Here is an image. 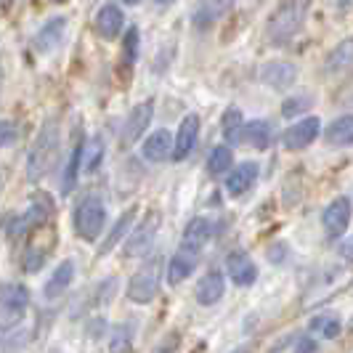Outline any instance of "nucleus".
Returning a JSON list of instances; mask_svg holds the SVG:
<instances>
[{"mask_svg": "<svg viewBox=\"0 0 353 353\" xmlns=\"http://www.w3.org/2000/svg\"><path fill=\"white\" fill-rule=\"evenodd\" d=\"M226 292V279L221 271H208L196 284V303L199 305H215Z\"/></svg>", "mask_w": 353, "mask_h": 353, "instance_id": "nucleus-20", "label": "nucleus"}, {"mask_svg": "<svg viewBox=\"0 0 353 353\" xmlns=\"http://www.w3.org/2000/svg\"><path fill=\"white\" fill-rule=\"evenodd\" d=\"M261 83L274 90L292 88L298 83V67L290 61H268L261 67Z\"/></svg>", "mask_w": 353, "mask_h": 353, "instance_id": "nucleus-10", "label": "nucleus"}, {"mask_svg": "<svg viewBox=\"0 0 353 353\" xmlns=\"http://www.w3.org/2000/svg\"><path fill=\"white\" fill-rule=\"evenodd\" d=\"M19 139V125L14 120H0V149L14 146Z\"/></svg>", "mask_w": 353, "mask_h": 353, "instance_id": "nucleus-35", "label": "nucleus"}, {"mask_svg": "<svg viewBox=\"0 0 353 353\" xmlns=\"http://www.w3.org/2000/svg\"><path fill=\"white\" fill-rule=\"evenodd\" d=\"M311 332H319L327 340H335L340 335V321L335 316H314L311 319Z\"/></svg>", "mask_w": 353, "mask_h": 353, "instance_id": "nucleus-33", "label": "nucleus"}, {"mask_svg": "<svg viewBox=\"0 0 353 353\" xmlns=\"http://www.w3.org/2000/svg\"><path fill=\"white\" fill-rule=\"evenodd\" d=\"M292 353H319V343L314 340V337L303 335L295 340V348H292Z\"/></svg>", "mask_w": 353, "mask_h": 353, "instance_id": "nucleus-37", "label": "nucleus"}, {"mask_svg": "<svg viewBox=\"0 0 353 353\" xmlns=\"http://www.w3.org/2000/svg\"><path fill=\"white\" fill-rule=\"evenodd\" d=\"M48 255H51V248L40 250L37 245H30L27 252H24V271H27V274H37V271L46 265Z\"/></svg>", "mask_w": 353, "mask_h": 353, "instance_id": "nucleus-32", "label": "nucleus"}, {"mask_svg": "<svg viewBox=\"0 0 353 353\" xmlns=\"http://www.w3.org/2000/svg\"><path fill=\"white\" fill-rule=\"evenodd\" d=\"M59 143H61V130H59V123L48 117L46 123L40 125V133L32 141V149L27 154V181L30 183H37L51 173V168L56 165V157H59Z\"/></svg>", "mask_w": 353, "mask_h": 353, "instance_id": "nucleus-1", "label": "nucleus"}, {"mask_svg": "<svg viewBox=\"0 0 353 353\" xmlns=\"http://www.w3.org/2000/svg\"><path fill=\"white\" fill-rule=\"evenodd\" d=\"M226 274L236 287H250L258 279V265L252 263L248 252L236 250V252H229V258H226Z\"/></svg>", "mask_w": 353, "mask_h": 353, "instance_id": "nucleus-13", "label": "nucleus"}, {"mask_svg": "<svg viewBox=\"0 0 353 353\" xmlns=\"http://www.w3.org/2000/svg\"><path fill=\"white\" fill-rule=\"evenodd\" d=\"M0 305L6 314L21 316L24 308L30 305V290L17 282H0Z\"/></svg>", "mask_w": 353, "mask_h": 353, "instance_id": "nucleus-17", "label": "nucleus"}, {"mask_svg": "<svg viewBox=\"0 0 353 353\" xmlns=\"http://www.w3.org/2000/svg\"><path fill=\"white\" fill-rule=\"evenodd\" d=\"M3 332H6V330H0V337H3Z\"/></svg>", "mask_w": 353, "mask_h": 353, "instance_id": "nucleus-42", "label": "nucleus"}, {"mask_svg": "<svg viewBox=\"0 0 353 353\" xmlns=\"http://www.w3.org/2000/svg\"><path fill=\"white\" fill-rule=\"evenodd\" d=\"M351 61H353V43L351 40H343L337 48L330 51L327 61H324V67H327L330 74H340V72L351 70Z\"/></svg>", "mask_w": 353, "mask_h": 353, "instance_id": "nucleus-26", "label": "nucleus"}, {"mask_svg": "<svg viewBox=\"0 0 353 353\" xmlns=\"http://www.w3.org/2000/svg\"><path fill=\"white\" fill-rule=\"evenodd\" d=\"M152 117H154V101H152V99L133 106L130 114H128V120H125L120 141H123L125 146H130V143L139 141L143 133H146V128L152 125Z\"/></svg>", "mask_w": 353, "mask_h": 353, "instance_id": "nucleus-8", "label": "nucleus"}, {"mask_svg": "<svg viewBox=\"0 0 353 353\" xmlns=\"http://www.w3.org/2000/svg\"><path fill=\"white\" fill-rule=\"evenodd\" d=\"M130 348H133V324H117L112 330L109 353H130Z\"/></svg>", "mask_w": 353, "mask_h": 353, "instance_id": "nucleus-30", "label": "nucleus"}, {"mask_svg": "<svg viewBox=\"0 0 353 353\" xmlns=\"http://www.w3.org/2000/svg\"><path fill=\"white\" fill-rule=\"evenodd\" d=\"M125 61L128 64H133L136 61V56H139V30L136 27H130L128 32H125Z\"/></svg>", "mask_w": 353, "mask_h": 353, "instance_id": "nucleus-36", "label": "nucleus"}, {"mask_svg": "<svg viewBox=\"0 0 353 353\" xmlns=\"http://www.w3.org/2000/svg\"><path fill=\"white\" fill-rule=\"evenodd\" d=\"M53 215V202L48 194H40L32 199V205H30V210L24 212V215H19L14 218V223H8L6 229H8V236L11 239H21V236H27L30 231H37L43 229L48 221H51Z\"/></svg>", "mask_w": 353, "mask_h": 353, "instance_id": "nucleus-5", "label": "nucleus"}, {"mask_svg": "<svg viewBox=\"0 0 353 353\" xmlns=\"http://www.w3.org/2000/svg\"><path fill=\"white\" fill-rule=\"evenodd\" d=\"M80 157H83V141L74 143L70 159H67V168H64V176H61V196L72 194V189L80 178Z\"/></svg>", "mask_w": 353, "mask_h": 353, "instance_id": "nucleus-28", "label": "nucleus"}, {"mask_svg": "<svg viewBox=\"0 0 353 353\" xmlns=\"http://www.w3.org/2000/svg\"><path fill=\"white\" fill-rule=\"evenodd\" d=\"M154 3H159V6H170V3H176V0H154Z\"/></svg>", "mask_w": 353, "mask_h": 353, "instance_id": "nucleus-40", "label": "nucleus"}, {"mask_svg": "<svg viewBox=\"0 0 353 353\" xmlns=\"http://www.w3.org/2000/svg\"><path fill=\"white\" fill-rule=\"evenodd\" d=\"M321 223H324V231H327L330 239L343 236L345 229H348V223H351V199H348V196L332 199V202L327 205V210H324Z\"/></svg>", "mask_w": 353, "mask_h": 353, "instance_id": "nucleus-9", "label": "nucleus"}, {"mask_svg": "<svg viewBox=\"0 0 353 353\" xmlns=\"http://www.w3.org/2000/svg\"><path fill=\"white\" fill-rule=\"evenodd\" d=\"M324 139L330 146H351L353 143V117L351 114H343L330 123V128L324 130Z\"/></svg>", "mask_w": 353, "mask_h": 353, "instance_id": "nucleus-23", "label": "nucleus"}, {"mask_svg": "<svg viewBox=\"0 0 353 353\" xmlns=\"http://www.w3.org/2000/svg\"><path fill=\"white\" fill-rule=\"evenodd\" d=\"M159 221H162V215L157 210H152L146 218H143L141 223L136 226V231L128 236V242H125V258H143L152 245H154V239H157V231H159Z\"/></svg>", "mask_w": 353, "mask_h": 353, "instance_id": "nucleus-6", "label": "nucleus"}, {"mask_svg": "<svg viewBox=\"0 0 353 353\" xmlns=\"http://www.w3.org/2000/svg\"><path fill=\"white\" fill-rule=\"evenodd\" d=\"M64 32H67V17H51L35 35V51L51 53L56 46H61Z\"/></svg>", "mask_w": 353, "mask_h": 353, "instance_id": "nucleus-16", "label": "nucleus"}, {"mask_svg": "<svg viewBox=\"0 0 353 353\" xmlns=\"http://www.w3.org/2000/svg\"><path fill=\"white\" fill-rule=\"evenodd\" d=\"M319 133H321V120L319 117H303V120H298V123L290 125L284 130L282 143L284 149H290V152H301V149L316 141Z\"/></svg>", "mask_w": 353, "mask_h": 353, "instance_id": "nucleus-7", "label": "nucleus"}, {"mask_svg": "<svg viewBox=\"0 0 353 353\" xmlns=\"http://www.w3.org/2000/svg\"><path fill=\"white\" fill-rule=\"evenodd\" d=\"M199 255H202V252H196V250H189L181 245L176 255L168 261V284L176 287V284H181L183 279H189V276L194 274L196 263H199Z\"/></svg>", "mask_w": 353, "mask_h": 353, "instance_id": "nucleus-11", "label": "nucleus"}, {"mask_svg": "<svg viewBox=\"0 0 353 353\" xmlns=\"http://www.w3.org/2000/svg\"><path fill=\"white\" fill-rule=\"evenodd\" d=\"M133 221H136V208H128V210L120 215V221L114 223V229L109 231V236L104 239V245L99 248V255H109L112 250L117 248V245L123 242V236L128 234V229L133 226Z\"/></svg>", "mask_w": 353, "mask_h": 353, "instance_id": "nucleus-24", "label": "nucleus"}, {"mask_svg": "<svg viewBox=\"0 0 353 353\" xmlns=\"http://www.w3.org/2000/svg\"><path fill=\"white\" fill-rule=\"evenodd\" d=\"M255 181H258V165H255V162H242V165H236L229 173V178H226V192H229V196L248 194Z\"/></svg>", "mask_w": 353, "mask_h": 353, "instance_id": "nucleus-18", "label": "nucleus"}, {"mask_svg": "<svg viewBox=\"0 0 353 353\" xmlns=\"http://www.w3.org/2000/svg\"><path fill=\"white\" fill-rule=\"evenodd\" d=\"M125 27V17L120 11V6L114 3H104L96 14V32L104 37V40H114V37L123 32Z\"/></svg>", "mask_w": 353, "mask_h": 353, "instance_id": "nucleus-15", "label": "nucleus"}, {"mask_svg": "<svg viewBox=\"0 0 353 353\" xmlns=\"http://www.w3.org/2000/svg\"><path fill=\"white\" fill-rule=\"evenodd\" d=\"M170 152H173V136L168 130H154L152 136H146L141 146L143 159H149V162H162V159H168Z\"/></svg>", "mask_w": 353, "mask_h": 353, "instance_id": "nucleus-21", "label": "nucleus"}, {"mask_svg": "<svg viewBox=\"0 0 353 353\" xmlns=\"http://www.w3.org/2000/svg\"><path fill=\"white\" fill-rule=\"evenodd\" d=\"M212 236H215V223H212L210 218H192V221L186 223L183 234H181V245L202 252Z\"/></svg>", "mask_w": 353, "mask_h": 353, "instance_id": "nucleus-14", "label": "nucleus"}, {"mask_svg": "<svg viewBox=\"0 0 353 353\" xmlns=\"http://www.w3.org/2000/svg\"><path fill=\"white\" fill-rule=\"evenodd\" d=\"M231 154L229 146H215L210 152V159H208V170H210V176H223V173H229L231 170Z\"/></svg>", "mask_w": 353, "mask_h": 353, "instance_id": "nucleus-31", "label": "nucleus"}, {"mask_svg": "<svg viewBox=\"0 0 353 353\" xmlns=\"http://www.w3.org/2000/svg\"><path fill=\"white\" fill-rule=\"evenodd\" d=\"M242 128H245L242 112H239L236 106H229V109L223 112V120H221V130H223L226 143H231V146L242 143Z\"/></svg>", "mask_w": 353, "mask_h": 353, "instance_id": "nucleus-27", "label": "nucleus"}, {"mask_svg": "<svg viewBox=\"0 0 353 353\" xmlns=\"http://www.w3.org/2000/svg\"><path fill=\"white\" fill-rule=\"evenodd\" d=\"M0 93H3V70H0Z\"/></svg>", "mask_w": 353, "mask_h": 353, "instance_id": "nucleus-41", "label": "nucleus"}, {"mask_svg": "<svg viewBox=\"0 0 353 353\" xmlns=\"http://www.w3.org/2000/svg\"><path fill=\"white\" fill-rule=\"evenodd\" d=\"M178 340H181V337H178V332H170V337H165V340L157 345V351H154V353H176Z\"/></svg>", "mask_w": 353, "mask_h": 353, "instance_id": "nucleus-38", "label": "nucleus"}, {"mask_svg": "<svg viewBox=\"0 0 353 353\" xmlns=\"http://www.w3.org/2000/svg\"><path fill=\"white\" fill-rule=\"evenodd\" d=\"M104 159V141L101 139H90L83 143V157H80V173H93Z\"/></svg>", "mask_w": 353, "mask_h": 353, "instance_id": "nucleus-29", "label": "nucleus"}, {"mask_svg": "<svg viewBox=\"0 0 353 353\" xmlns=\"http://www.w3.org/2000/svg\"><path fill=\"white\" fill-rule=\"evenodd\" d=\"M162 255H154L152 261H146V263L130 276V282H128V301L139 303V305H146V303H152L157 298V290H159V279H162Z\"/></svg>", "mask_w": 353, "mask_h": 353, "instance_id": "nucleus-3", "label": "nucleus"}, {"mask_svg": "<svg viewBox=\"0 0 353 353\" xmlns=\"http://www.w3.org/2000/svg\"><path fill=\"white\" fill-rule=\"evenodd\" d=\"M106 226V208L99 196H85L74 208V231L85 242H96Z\"/></svg>", "mask_w": 353, "mask_h": 353, "instance_id": "nucleus-4", "label": "nucleus"}, {"mask_svg": "<svg viewBox=\"0 0 353 353\" xmlns=\"http://www.w3.org/2000/svg\"><path fill=\"white\" fill-rule=\"evenodd\" d=\"M231 8H234V0H202V3L194 8L192 21H194L196 30H205V27L215 24L218 19L226 17Z\"/></svg>", "mask_w": 353, "mask_h": 353, "instance_id": "nucleus-19", "label": "nucleus"}, {"mask_svg": "<svg viewBox=\"0 0 353 353\" xmlns=\"http://www.w3.org/2000/svg\"><path fill=\"white\" fill-rule=\"evenodd\" d=\"M72 279H74V263H72V261H61V265H56V271L51 274V279H48L46 287H43V295H46L48 301L61 298V292L70 287Z\"/></svg>", "mask_w": 353, "mask_h": 353, "instance_id": "nucleus-22", "label": "nucleus"}, {"mask_svg": "<svg viewBox=\"0 0 353 353\" xmlns=\"http://www.w3.org/2000/svg\"><path fill=\"white\" fill-rule=\"evenodd\" d=\"M305 109H311V96H292L282 104V114L284 117H298Z\"/></svg>", "mask_w": 353, "mask_h": 353, "instance_id": "nucleus-34", "label": "nucleus"}, {"mask_svg": "<svg viewBox=\"0 0 353 353\" xmlns=\"http://www.w3.org/2000/svg\"><path fill=\"white\" fill-rule=\"evenodd\" d=\"M303 21H305V6L301 0H284L268 19V27H265L268 43L274 48H282L287 43H292L295 35L301 32Z\"/></svg>", "mask_w": 353, "mask_h": 353, "instance_id": "nucleus-2", "label": "nucleus"}, {"mask_svg": "<svg viewBox=\"0 0 353 353\" xmlns=\"http://www.w3.org/2000/svg\"><path fill=\"white\" fill-rule=\"evenodd\" d=\"M196 139H199V117L196 114H189L181 120V128H178L176 139H173V159L181 162L186 159L196 146Z\"/></svg>", "mask_w": 353, "mask_h": 353, "instance_id": "nucleus-12", "label": "nucleus"}, {"mask_svg": "<svg viewBox=\"0 0 353 353\" xmlns=\"http://www.w3.org/2000/svg\"><path fill=\"white\" fill-rule=\"evenodd\" d=\"M125 6H139V3H141V0H123Z\"/></svg>", "mask_w": 353, "mask_h": 353, "instance_id": "nucleus-39", "label": "nucleus"}, {"mask_svg": "<svg viewBox=\"0 0 353 353\" xmlns=\"http://www.w3.org/2000/svg\"><path fill=\"white\" fill-rule=\"evenodd\" d=\"M242 141L250 143L258 152H263V149H268V143H271V125L265 123V120H252V123H248L242 128Z\"/></svg>", "mask_w": 353, "mask_h": 353, "instance_id": "nucleus-25", "label": "nucleus"}]
</instances>
